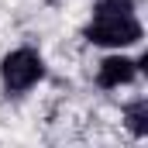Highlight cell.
<instances>
[{"instance_id":"4","label":"cell","mask_w":148,"mask_h":148,"mask_svg":"<svg viewBox=\"0 0 148 148\" xmlns=\"http://www.w3.org/2000/svg\"><path fill=\"white\" fill-rule=\"evenodd\" d=\"M124 121H127V127H131L134 138H145V134H148V103H145V100L131 103V107L124 110Z\"/></svg>"},{"instance_id":"2","label":"cell","mask_w":148,"mask_h":148,"mask_svg":"<svg viewBox=\"0 0 148 148\" xmlns=\"http://www.w3.org/2000/svg\"><path fill=\"white\" fill-rule=\"evenodd\" d=\"M41 76H45V59L38 55L35 48H14V52H7L3 62H0V79H3V86H7L10 93L31 90Z\"/></svg>"},{"instance_id":"5","label":"cell","mask_w":148,"mask_h":148,"mask_svg":"<svg viewBox=\"0 0 148 148\" xmlns=\"http://www.w3.org/2000/svg\"><path fill=\"white\" fill-rule=\"evenodd\" d=\"M134 0H97V14H131Z\"/></svg>"},{"instance_id":"1","label":"cell","mask_w":148,"mask_h":148,"mask_svg":"<svg viewBox=\"0 0 148 148\" xmlns=\"http://www.w3.org/2000/svg\"><path fill=\"white\" fill-rule=\"evenodd\" d=\"M141 35L145 31L134 21V14H93V21L86 24V41L103 48H127L141 41Z\"/></svg>"},{"instance_id":"3","label":"cell","mask_w":148,"mask_h":148,"mask_svg":"<svg viewBox=\"0 0 148 148\" xmlns=\"http://www.w3.org/2000/svg\"><path fill=\"white\" fill-rule=\"evenodd\" d=\"M134 76H138V62L134 59H127V55H107L100 62V69H97V83L103 90H121Z\"/></svg>"}]
</instances>
